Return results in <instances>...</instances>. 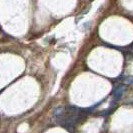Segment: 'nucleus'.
Returning <instances> with one entry per match:
<instances>
[{
	"mask_svg": "<svg viewBox=\"0 0 133 133\" xmlns=\"http://www.w3.org/2000/svg\"><path fill=\"white\" fill-rule=\"evenodd\" d=\"M127 90V86L125 84H119V85H116L114 87L113 90V97L115 101H118L122 98L123 94L126 92Z\"/></svg>",
	"mask_w": 133,
	"mask_h": 133,
	"instance_id": "1",
	"label": "nucleus"
},
{
	"mask_svg": "<svg viewBox=\"0 0 133 133\" xmlns=\"http://www.w3.org/2000/svg\"><path fill=\"white\" fill-rule=\"evenodd\" d=\"M127 83H129V84H132L133 85V77H128L126 80Z\"/></svg>",
	"mask_w": 133,
	"mask_h": 133,
	"instance_id": "3",
	"label": "nucleus"
},
{
	"mask_svg": "<svg viewBox=\"0 0 133 133\" xmlns=\"http://www.w3.org/2000/svg\"><path fill=\"white\" fill-rule=\"evenodd\" d=\"M114 109H115V108H113V107H110L109 109H107L106 111H104L103 113H101V115H102V116H108V115H110V114L113 112Z\"/></svg>",
	"mask_w": 133,
	"mask_h": 133,
	"instance_id": "2",
	"label": "nucleus"
}]
</instances>
